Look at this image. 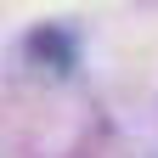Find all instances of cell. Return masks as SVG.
I'll return each instance as SVG.
<instances>
[{
	"label": "cell",
	"mask_w": 158,
	"mask_h": 158,
	"mask_svg": "<svg viewBox=\"0 0 158 158\" xmlns=\"http://www.w3.org/2000/svg\"><path fill=\"white\" fill-rule=\"evenodd\" d=\"M28 56L45 62L51 73H68V68H73V40H68L62 28H34V34H28Z\"/></svg>",
	"instance_id": "obj_1"
}]
</instances>
